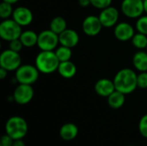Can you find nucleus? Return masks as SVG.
Segmentation results:
<instances>
[{"mask_svg": "<svg viewBox=\"0 0 147 146\" xmlns=\"http://www.w3.org/2000/svg\"><path fill=\"white\" fill-rule=\"evenodd\" d=\"M34 65L43 74H52L58 71L59 60L54 51H40L34 61Z\"/></svg>", "mask_w": 147, "mask_h": 146, "instance_id": "f03ea898", "label": "nucleus"}, {"mask_svg": "<svg viewBox=\"0 0 147 146\" xmlns=\"http://www.w3.org/2000/svg\"><path fill=\"white\" fill-rule=\"evenodd\" d=\"M54 52H55L56 56L58 57L59 62L71 60V56H72L71 48L65 46H61V45H60V46H58Z\"/></svg>", "mask_w": 147, "mask_h": 146, "instance_id": "5701e85b", "label": "nucleus"}, {"mask_svg": "<svg viewBox=\"0 0 147 146\" xmlns=\"http://www.w3.org/2000/svg\"><path fill=\"white\" fill-rule=\"evenodd\" d=\"M22 65V58L20 53L11 49H6L0 55V67L8 71H16Z\"/></svg>", "mask_w": 147, "mask_h": 146, "instance_id": "0eeeda50", "label": "nucleus"}, {"mask_svg": "<svg viewBox=\"0 0 147 146\" xmlns=\"http://www.w3.org/2000/svg\"><path fill=\"white\" fill-rule=\"evenodd\" d=\"M135 34L134 28L128 22H118L114 28V35L120 41L131 40Z\"/></svg>", "mask_w": 147, "mask_h": 146, "instance_id": "f8f14e48", "label": "nucleus"}, {"mask_svg": "<svg viewBox=\"0 0 147 146\" xmlns=\"http://www.w3.org/2000/svg\"><path fill=\"white\" fill-rule=\"evenodd\" d=\"M139 130L140 134L147 139V114H145L141 117L139 122Z\"/></svg>", "mask_w": 147, "mask_h": 146, "instance_id": "bb28decb", "label": "nucleus"}, {"mask_svg": "<svg viewBox=\"0 0 147 146\" xmlns=\"http://www.w3.org/2000/svg\"><path fill=\"white\" fill-rule=\"evenodd\" d=\"M49 28L52 31H53L57 34H59L67 28V22L64 17L55 16L50 22Z\"/></svg>", "mask_w": 147, "mask_h": 146, "instance_id": "412c9836", "label": "nucleus"}, {"mask_svg": "<svg viewBox=\"0 0 147 146\" xmlns=\"http://www.w3.org/2000/svg\"><path fill=\"white\" fill-rule=\"evenodd\" d=\"M144 9H145V13L147 15V0H144Z\"/></svg>", "mask_w": 147, "mask_h": 146, "instance_id": "f704fd0d", "label": "nucleus"}, {"mask_svg": "<svg viewBox=\"0 0 147 146\" xmlns=\"http://www.w3.org/2000/svg\"><path fill=\"white\" fill-rule=\"evenodd\" d=\"M23 45L20 39H16V40H13L11 41H9V48L15 51V52H20L22 48H23Z\"/></svg>", "mask_w": 147, "mask_h": 146, "instance_id": "c85d7f7f", "label": "nucleus"}, {"mask_svg": "<svg viewBox=\"0 0 147 146\" xmlns=\"http://www.w3.org/2000/svg\"><path fill=\"white\" fill-rule=\"evenodd\" d=\"M103 26L99 19V16L94 15H90L86 16L82 23V28L84 33L90 37H94L98 35Z\"/></svg>", "mask_w": 147, "mask_h": 146, "instance_id": "9d476101", "label": "nucleus"}, {"mask_svg": "<svg viewBox=\"0 0 147 146\" xmlns=\"http://www.w3.org/2000/svg\"><path fill=\"white\" fill-rule=\"evenodd\" d=\"M57 71L62 77L70 79L75 77V75L77 74V66L71 60L63 61L59 63Z\"/></svg>", "mask_w": 147, "mask_h": 146, "instance_id": "dca6fc26", "label": "nucleus"}, {"mask_svg": "<svg viewBox=\"0 0 147 146\" xmlns=\"http://www.w3.org/2000/svg\"><path fill=\"white\" fill-rule=\"evenodd\" d=\"M34 91L32 85L19 83L13 93L14 101L19 105H25L30 102L34 97Z\"/></svg>", "mask_w": 147, "mask_h": 146, "instance_id": "1a4fd4ad", "label": "nucleus"}, {"mask_svg": "<svg viewBox=\"0 0 147 146\" xmlns=\"http://www.w3.org/2000/svg\"><path fill=\"white\" fill-rule=\"evenodd\" d=\"M91 5L98 9H103L107 7L111 6L113 0H90Z\"/></svg>", "mask_w": 147, "mask_h": 146, "instance_id": "a878e982", "label": "nucleus"}, {"mask_svg": "<svg viewBox=\"0 0 147 146\" xmlns=\"http://www.w3.org/2000/svg\"><path fill=\"white\" fill-rule=\"evenodd\" d=\"M12 19H14L20 26L26 27L32 23L34 15L30 9L25 6H19L14 9Z\"/></svg>", "mask_w": 147, "mask_h": 146, "instance_id": "ddd939ff", "label": "nucleus"}, {"mask_svg": "<svg viewBox=\"0 0 147 146\" xmlns=\"http://www.w3.org/2000/svg\"><path fill=\"white\" fill-rule=\"evenodd\" d=\"M119 16V10L114 6H109L101 10L99 19L103 28H112L118 23Z\"/></svg>", "mask_w": 147, "mask_h": 146, "instance_id": "9b49d317", "label": "nucleus"}, {"mask_svg": "<svg viewBox=\"0 0 147 146\" xmlns=\"http://www.w3.org/2000/svg\"><path fill=\"white\" fill-rule=\"evenodd\" d=\"M3 1L7 2V3H11V4H15V3H16L19 0H3Z\"/></svg>", "mask_w": 147, "mask_h": 146, "instance_id": "72a5a7b5", "label": "nucleus"}, {"mask_svg": "<svg viewBox=\"0 0 147 146\" xmlns=\"http://www.w3.org/2000/svg\"><path fill=\"white\" fill-rule=\"evenodd\" d=\"M146 52H147V47H146Z\"/></svg>", "mask_w": 147, "mask_h": 146, "instance_id": "e433bc0d", "label": "nucleus"}, {"mask_svg": "<svg viewBox=\"0 0 147 146\" xmlns=\"http://www.w3.org/2000/svg\"><path fill=\"white\" fill-rule=\"evenodd\" d=\"M128 146H134V145H128Z\"/></svg>", "mask_w": 147, "mask_h": 146, "instance_id": "c9c22d12", "label": "nucleus"}, {"mask_svg": "<svg viewBox=\"0 0 147 146\" xmlns=\"http://www.w3.org/2000/svg\"><path fill=\"white\" fill-rule=\"evenodd\" d=\"M138 87L140 89H147V71H141L137 77Z\"/></svg>", "mask_w": 147, "mask_h": 146, "instance_id": "cd10ccee", "label": "nucleus"}, {"mask_svg": "<svg viewBox=\"0 0 147 146\" xmlns=\"http://www.w3.org/2000/svg\"><path fill=\"white\" fill-rule=\"evenodd\" d=\"M22 28L14 19H4L0 23V37L8 42L19 39L22 33Z\"/></svg>", "mask_w": 147, "mask_h": 146, "instance_id": "20e7f679", "label": "nucleus"}, {"mask_svg": "<svg viewBox=\"0 0 147 146\" xmlns=\"http://www.w3.org/2000/svg\"><path fill=\"white\" fill-rule=\"evenodd\" d=\"M134 46L139 50L146 49L147 47V35L142 33H136L131 40Z\"/></svg>", "mask_w": 147, "mask_h": 146, "instance_id": "4be33fe9", "label": "nucleus"}, {"mask_svg": "<svg viewBox=\"0 0 147 146\" xmlns=\"http://www.w3.org/2000/svg\"><path fill=\"white\" fill-rule=\"evenodd\" d=\"M7 74H8V71L2 68V67H0V78L4 79L7 77Z\"/></svg>", "mask_w": 147, "mask_h": 146, "instance_id": "2f4dec72", "label": "nucleus"}, {"mask_svg": "<svg viewBox=\"0 0 147 146\" xmlns=\"http://www.w3.org/2000/svg\"><path fill=\"white\" fill-rule=\"evenodd\" d=\"M137 77L136 72L130 68L120 70L113 79L115 89L125 95L133 93L138 88Z\"/></svg>", "mask_w": 147, "mask_h": 146, "instance_id": "f257e3e1", "label": "nucleus"}, {"mask_svg": "<svg viewBox=\"0 0 147 146\" xmlns=\"http://www.w3.org/2000/svg\"><path fill=\"white\" fill-rule=\"evenodd\" d=\"M40 73L35 65H22L16 71V79L18 83L33 85L38 80Z\"/></svg>", "mask_w": 147, "mask_h": 146, "instance_id": "39448f33", "label": "nucleus"}, {"mask_svg": "<svg viewBox=\"0 0 147 146\" xmlns=\"http://www.w3.org/2000/svg\"><path fill=\"white\" fill-rule=\"evenodd\" d=\"M78 134V127L74 123H65L59 129V136L65 141H71L76 139Z\"/></svg>", "mask_w": 147, "mask_h": 146, "instance_id": "f3484780", "label": "nucleus"}, {"mask_svg": "<svg viewBox=\"0 0 147 146\" xmlns=\"http://www.w3.org/2000/svg\"><path fill=\"white\" fill-rule=\"evenodd\" d=\"M13 8L12 4L7 2L3 1L0 3V17L4 20V19H9L10 16L13 15Z\"/></svg>", "mask_w": 147, "mask_h": 146, "instance_id": "b1692460", "label": "nucleus"}, {"mask_svg": "<svg viewBox=\"0 0 147 146\" xmlns=\"http://www.w3.org/2000/svg\"><path fill=\"white\" fill-rule=\"evenodd\" d=\"M14 139L8 134L3 135L0 139V146H13Z\"/></svg>", "mask_w": 147, "mask_h": 146, "instance_id": "c756f323", "label": "nucleus"}, {"mask_svg": "<svg viewBox=\"0 0 147 146\" xmlns=\"http://www.w3.org/2000/svg\"><path fill=\"white\" fill-rule=\"evenodd\" d=\"M59 44V34L50 28L41 31L38 34L37 46L40 51H55Z\"/></svg>", "mask_w": 147, "mask_h": 146, "instance_id": "423d86ee", "label": "nucleus"}, {"mask_svg": "<svg viewBox=\"0 0 147 146\" xmlns=\"http://www.w3.org/2000/svg\"><path fill=\"white\" fill-rule=\"evenodd\" d=\"M5 132L14 140L22 139L28 132V122L21 116H12L5 124Z\"/></svg>", "mask_w": 147, "mask_h": 146, "instance_id": "7ed1b4c3", "label": "nucleus"}, {"mask_svg": "<svg viewBox=\"0 0 147 146\" xmlns=\"http://www.w3.org/2000/svg\"><path fill=\"white\" fill-rule=\"evenodd\" d=\"M94 89L98 96L102 97H108L115 90V86L113 80L109 78H101L96 81Z\"/></svg>", "mask_w": 147, "mask_h": 146, "instance_id": "2eb2a0df", "label": "nucleus"}, {"mask_svg": "<svg viewBox=\"0 0 147 146\" xmlns=\"http://www.w3.org/2000/svg\"><path fill=\"white\" fill-rule=\"evenodd\" d=\"M24 47H33L37 45L38 42V34L33 30L22 31L19 38Z\"/></svg>", "mask_w": 147, "mask_h": 146, "instance_id": "aec40b11", "label": "nucleus"}, {"mask_svg": "<svg viewBox=\"0 0 147 146\" xmlns=\"http://www.w3.org/2000/svg\"><path fill=\"white\" fill-rule=\"evenodd\" d=\"M125 96H126L125 94L115 89L109 96L107 97V102L109 106L114 109L121 108L125 103L126 101Z\"/></svg>", "mask_w": 147, "mask_h": 146, "instance_id": "6ab92c4d", "label": "nucleus"}, {"mask_svg": "<svg viewBox=\"0 0 147 146\" xmlns=\"http://www.w3.org/2000/svg\"><path fill=\"white\" fill-rule=\"evenodd\" d=\"M78 3L81 7L86 8V7L91 5V1L90 0H78Z\"/></svg>", "mask_w": 147, "mask_h": 146, "instance_id": "7c9ffc66", "label": "nucleus"}, {"mask_svg": "<svg viewBox=\"0 0 147 146\" xmlns=\"http://www.w3.org/2000/svg\"><path fill=\"white\" fill-rule=\"evenodd\" d=\"M133 65L134 68L141 71H147V52L140 50L136 52L133 57Z\"/></svg>", "mask_w": 147, "mask_h": 146, "instance_id": "a211bd4d", "label": "nucleus"}, {"mask_svg": "<svg viewBox=\"0 0 147 146\" xmlns=\"http://www.w3.org/2000/svg\"><path fill=\"white\" fill-rule=\"evenodd\" d=\"M136 28L138 32L147 35V15H142L138 18L136 22Z\"/></svg>", "mask_w": 147, "mask_h": 146, "instance_id": "393cba45", "label": "nucleus"}, {"mask_svg": "<svg viewBox=\"0 0 147 146\" xmlns=\"http://www.w3.org/2000/svg\"><path fill=\"white\" fill-rule=\"evenodd\" d=\"M13 146H25V144L22 141V139H15Z\"/></svg>", "mask_w": 147, "mask_h": 146, "instance_id": "473e14b6", "label": "nucleus"}, {"mask_svg": "<svg viewBox=\"0 0 147 146\" xmlns=\"http://www.w3.org/2000/svg\"><path fill=\"white\" fill-rule=\"evenodd\" d=\"M59 44L70 48L75 47L79 42V35L78 32L72 28H66L59 34Z\"/></svg>", "mask_w": 147, "mask_h": 146, "instance_id": "4468645a", "label": "nucleus"}, {"mask_svg": "<svg viewBox=\"0 0 147 146\" xmlns=\"http://www.w3.org/2000/svg\"><path fill=\"white\" fill-rule=\"evenodd\" d=\"M121 9L127 17L132 19L139 18L145 13L144 0H123Z\"/></svg>", "mask_w": 147, "mask_h": 146, "instance_id": "6e6552de", "label": "nucleus"}]
</instances>
